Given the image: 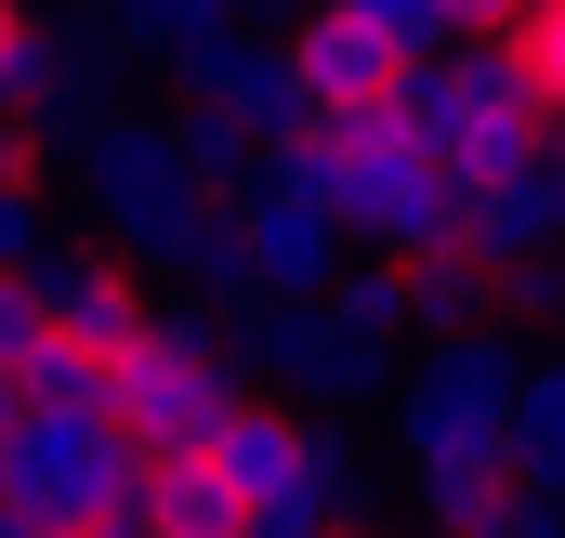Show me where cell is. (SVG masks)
<instances>
[{"label":"cell","instance_id":"cell-1","mask_svg":"<svg viewBox=\"0 0 565 538\" xmlns=\"http://www.w3.org/2000/svg\"><path fill=\"white\" fill-rule=\"evenodd\" d=\"M513 342H500V315L487 329H447V342H408V368H395V446H408V473H422V526H460L473 499H500L513 486Z\"/></svg>","mask_w":565,"mask_h":538},{"label":"cell","instance_id":"cell-2","mask_svg":"<svg viewBox=\"0 0 565 538\" xmlns=\"http://www.w3.org/2000/svg\"><path fill=\"white\" fill-rule=\"evenodd\" d=\"M79 197H93L106 250L132 276H171V289L224 276V197L198 184V158L171 144V119H106L79 144Z\"/></svg>","mask_w":565,"mask_h":538},{"label":"cell","instance_id":"cell-3","mask_svg":"<svg viewBox=\"0 0 565 538\" xmlns=\"http://www.w3.org/2000/svg\"><path fill=\"white\" fill-rule=\"evenodd\" d=\"M382 106H395V119L460 171V184H487V171H513V158H540V144H553V106H540V79L513 66V40H500V26H473V40L422 53Z\"/></svg>","mask_w":565,"mask_h":538},{"label":"cell","instance_id":"cell-4","mask_svg":"<svg viewBox=\"0 0 565 538\" xmlns=\"http://www.w3.org/2000/svg\"><path fill=\"white\" fill-rule=\"evenodd\" d=\"M237 395H250V381H237L224 342H211V289L145 302V329L106 355V420H119L132 446H211V420Z\"/></svg>","mask_w":565,"mask_h":538},{"label":"cell","instance_id":"cell-5","mask_svg":"<svg viewBox=\"0 0 565 538\" xmlns=\"http://www.w3.org/2000/svg\"><path fill=\"white\" fill-rule=\"evenodd\" d=\"M145 486V446L106 407H13L0 420V499H26L40 526H93Z\"/></svg>","mask_w":565,"mask_h":538},{"label":"cell","instance_id":"cell-6","mask_svg":"<svg viewBox=\"0 0 565 538\" xmlns=\"http://www.w3.org/2000/svg\"><path fill=\"white\" fill-rule=\"evenodd\" d=\"M0 119L26 144H66V158H79V144L119 119V40L26 0V13H13V66H0Z\"/></svg>","mask_w":565,"mask_h":538},{"label":"cell","instance_id":"cell-7","mask_svg":"<svg viewBox=\"0 0 565 538\" xmlns=\"http://www.w3.org/2000/svg\"><path fill=\"white\" fill-rule=\"evenodd\" d=\"M342 250H355V237H342L329 197H302V184H237V197H224V276H211V289H277V302H302Z\"/></svg>","mask_w":565,"mask_h":538},{"label":"cell","instance_id":"cell-8","mask_svg":"<svg viewBox=\"0 0 565 538\" xmlns=\"http://www.w3.org/2000/svg\"><path fill=\"white\" fill-rule=\"evenodd\" d=\"M171 79H184V106H211L224 132H250V144H289L316 106H302V79H289V53L264 40V26H211V40H171L158 53Z\"/></svg>","mask_w":565,"mask_h":538},{"label":"cell","instance_id":"cell-9","mask_svg":"<svg viewBox=\"0 0 565 538\" xmlns=\"http://www.w3.org/2000/svg\"><path fill=\"white\" fill-rule=\"evenodd\" d=\"M277 53H289V79H302V106H316V119H369V106L408 79V53H395L382 26H355L342 0H302Z\"/></svg>","mask_w":565,"mask_h":538},{"label":"cell","instance_id":"cell-10","mask_svg":"<svg viewBox=\"0 0 565 538\" xmlns=\"http://www.w3.org/2000/svg\"><path fill=\"white\" fill-rule=\"evenodd\" d=\"M13 276H26L40 329H66V342H93V355H119V342L145 329V302H158V289L119 263V250H66V237H40V250H26Z\"/></svg>","mask_w":565,"mask_h":538},{"label":"cell","instance_id":"cell-11","mask_svg":"<svg viewBox=\"0 0 565 538\" xmlns=\"http://www.w3.org/2000/svg\"><path fill=\"white\" fill-rule=\"evenodd\" d=\"M395 276H408V342H447V329H487V315H500V263L460 250V237L408 250Z\"/></svg>","mask_w":565,"mask_h":538},{"label":"cell","instance_id":"cell-12","mask_svg":"<svg viewBox=\"0 0 565 538\" xmlns=\"http://www.w3.org/2000/svg\"><path fill=\"white\" fill-rule=\"evenodd\" d=\"M132 513H145L158 538H237V486L211 473V446H145Z\"/></svg>","mask_w":565,"mask_h":538},{"label":"cell","instance_id":"cell-13","mask_svg":"<svg viewBox=\"0 0 565 538\" xmlns=\"http://www.w3.org/2000/svg\"><path fill=\"white\" fill-rule=\"evenodd\" d=\"M513 486L565 499V342L513 368Z\"/></svg>","mask_w":565,"mask_h":538},{"label":"cell","instance_id":"cell-14","mask_svg":"<svg viewBox=\"0 0 565 538\" xmlns=\"http://www.w3.org/2000/svg\"><path fill=\"white\" fill-rule=\"evenodd\" d=\"M93 26L119 40V53H171V40H211V26H264V0H93Z\"/></svg>","mask_w":565,"mask_h":538},{"label":"cell","instance_id":"cell-15","mask_svg":"<svg viewBox=\"0 0 565 538\" xmlns=\"http://www.w3.org/2000/svg\"><path fill=\"white\" fill-rule=\"evenodd\" d=\"M13 395H26V407H106V355H93V342H66V329H40V342H26V368H13Z\"/></svg>","mask_w":565,"mask_h":538},{"label":"cell","instance_id":"cell-16","mask_svg":"<svg viewBox=\"0 0 565 538\" xmlns=\"http://www.w3.org/2000/svg\"><path fill=\"white\" fill-rule=\"evenodd\" d=\"M171 144L198 158V184H211V197H237V184H264V144H250V132H224L211 106H171Z\"/></svg>","mask_w":565,"mask_h":538},{"label":"cell","instance_id":"cell-17","mask_svg":"<svg viewBox=\"0 0 565 538\" xmlns=\"http://www.w3.org/2000/svg\"><path fill=\"white\" fill-rule=\"evenodd\" d=\"M40 237H53V171L40 158H0V276L26 263Z\"/></svg>","mask_w":565,"mask_h":538},{"label":"cell","instance_id":"cell-18","mask_svg":"<svg viewBox=\"0 0 565 538\" xmlns=\"http://www.w3.org/2000/svg\"><path fill=\"white\" fill-rule=\"evenodd\" d=\"M500 40H513V66L540 79V106L565 119V0H513V26H500Z\"/></svg>","mask_w":565,"mask_h":538},{"label":"cell","instance_id":"cell-19","mask_svg":"<svg viewBox=\"0 0 565 538\" xmlns=\"http://www.w3.org/2000/svg\"><path fill=\"white\" fill-rule=\"evenodd\" d=\"M434 538H565V499H540V486H500V499H473L460 526H434Z\"/></svg>","mask_w":565,"mask_h":538},{"label":"cell","instance_id":"cell-20","mask_svg":"<svg viewBox=\"0 0 565 538\" xmlns=\"http://www.w3.org/2000/svg\"><path fill=\"white\" fill-rule=\"evenodd\" d=\"M342 13H355V26H382V40H395L408 66H422V53H447V40H460V13H447V0H342Z\"/></svg>","mask_w":565,"mask_h":538},{"label":"cell","instance_id":"cell-21","mask_svg":"<svg viewBox=\"0 0 565 538\" xmlns=\"http://www.w3.org/2000/svg\"><path fill=\"white\" fill-rule=\"evenodd\" d=\"M26 342H40V302H26V276H0V368H26Z\"/></svg>","mask_w":565,"mask_h":538},{"label":"cell","instance_id":"cell-22","mask_svg":"<svg viewBox=\"0 0 565 538\" xmlns=\"http://www.w3.org/2000/svg\"><path fill=\"white\" fill-rule=\"evenodd\" d=\"M79 538H158V526H145L132 499H119V513H93V526H79Z\"/></svg>","mask_w":565,"mask_h":538},{"label":"cell","instance_id":"cell-23","mask_svg":"<svg viewBox=\"0 0 565 538\" xmlns=\"http://www.w3.org/2000/svg\"><path fill=\"white\" fill-rule=\"evenodd\" d=\"M447 13H460V40H473V26H513V0H447Z\"/></svg>","mask_w":565,"mask_h":538},{"label":"cell","instance_id":"cell-24","mask_svg":"<svg viewBox=\"0 0 565 538\" xmlns=\"http://www.w3.org/2000/svg\"><path fill=\"white\" fill-rule=\"evenodd\" d=\"M0 538H40V513H26V499H0Z\"/></svg>","mask_w":565,"mask_h":538},{"label":"cell","instance_id":"cell-25","mask_svg":"<svg viewBox=\"0 0 565 538\" xmlns=\"http://www.w3.org/2000/svg\"><path fill=\"white\" fill-rule=\"evenodd\" d=\"M13 13H26V0H0V66H13Z\"/></svg>","mask_w":565,"mask_h":538},{"label":"cell","instance_id":"cell-26","mask_svg":"<svg viewBox=\"0 0 565 538\" xmlns=\"http://www.w3.org/2000/svg\"><path fill=\"white\" fill-rule=\"evenodd\" d=\"M13 407H26V395H13V368H0V420H13Z\"/></svg>","mask_w":565,"mask_h":538},{"label":"cell","instance_id":"cell-27","mask_svg":"<svg viewBox=\"0 0 565 538\" xmlns=\"http://www.w3.org/2000/svg\"><path fill=\"white\" fill-rule=\"evenodd\" d=\"M40 538H79V526H40Z\"/></svg>","mask_w":565,"mask_h":538},{"label":"cell","instance_id":"cell-28","mask_svg":"<svg viewBox=\"0 0 565 538\" xmlns=\"http://www.w3.org/2000/svg\"><path fill=\"white\" fill-rule=\"evenodd\" d=\"M329 538H369V526H329Z\"/></svg>","mask_w":565,"mask_h":538},{"label":"cell","instance_id":"cell-29","mask_svg":"<svg viewBox=\"0 0 565 538\" xmlns=\"http://www.w3.org/2000/svg\"><path fill=\"white\" fill-rule=\"evenodd\" d=\"M553 263H565V237H553Z\"/></svg>","mask_w":565,"mask_h":538},{"label":"cell","instance_id":"cell-30","mask_svg":"<svg viewBox=\"0 0 565 538\" xmlns=\"http://www.w3.org/2000/svg\"><path fill=\"white\" fill-rule=\"evenodd\" d=\"M237 538H250V526H237Z\"/></svg>","mask_w":565,"mask_h":538}]
</instances>
